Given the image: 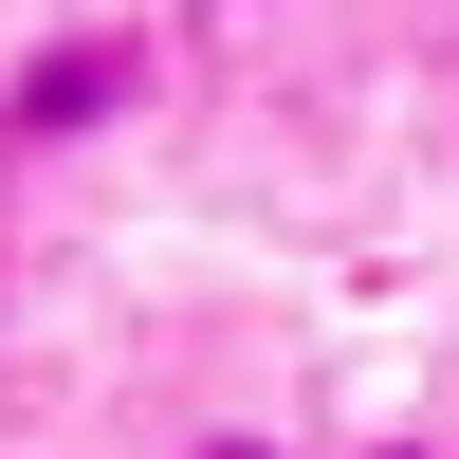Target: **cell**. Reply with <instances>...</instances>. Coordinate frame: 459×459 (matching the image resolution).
I'll list each match as a JSON object with an SVG mask.
<instances>
[{"mask_svg": "<svg viewBox=\"0 0 459 459\" xmlns=\"http://www.w3.org/2000/svg\"><path fill=\"white\" fill-rule=\"evenodd\" d=\"M129 92H147V37H56V56H19V74H0V166H37V147H92Z\"/></svg>", "mask_w": 459, "mask_h": 459, "instance_id": "cell-1", "label": "cell"}, {"mask_svg": "<svg viewBox=\"0 0 459 459\" xmlns=\"http://www.w3.org/2000/svg\"><path fill=\"white\" fill-rule=\"evenodd\" d=\"M184 459H294V441H257V423H203V441H184Z\"/></svg>", "mask_w": 459, "mask_h": 459, "instance_id": "cell-2", "label": "cell"}, {"mask_svg": "<svg viewBox=\"0 0 459 459\" xmlns=\"http://www.w3.org/2000/svg\"><path fill=\"white\" fill-rule=\"evenodd\" d=\"M368 459H441V441H368Z\"/></svg>", "mask_w": 459, "mask_h": 459, "instance_id": "cell-3", "label": "cell"}]
</instances>
